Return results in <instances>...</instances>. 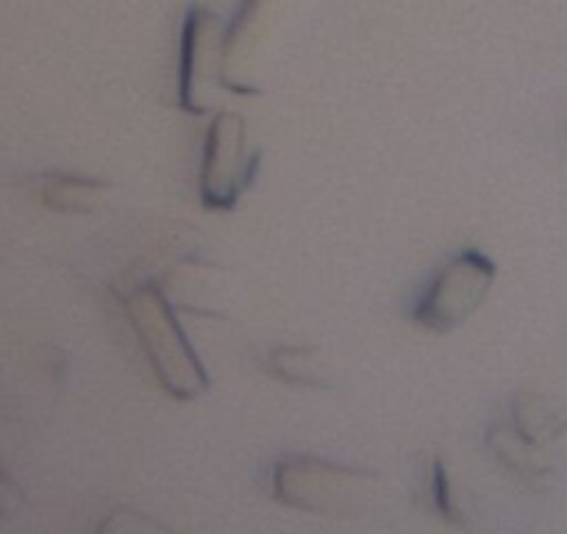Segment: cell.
Here are the masks:
<instances>
[{
	"label": "cell",
	"instance_id": "6da1fadb",
	"mask_svg": "<svg viewBox=\"0 0 567 534\" xmlns=\"http://www.w3.org/2000/svg\"><path fill=\"white\" fill-rule=\"evenodd\" d=\"M272 493L284 506L312 515L357 517L386 501L384 479L315 456H284L272 471Z\"/></svg>",
	"mask_w": 567,
	"mask_h": 534
},
{
	"label": "cell",
	"instance_id": "7a4b0ae2",
	"mask_svg": "<svg viewBox=\"0 0 567 534\" xmlns=\"http://www.w3.org/2000/svg\"><path fill=\"white\" fill-rule=\"evenodd\" d=\"M125 312H128L142 346L148 351L151 368L159 376L165 390L182 401L200 396L209 384V376L162 290H156L154 285L131 290L125 298Z\"/></svg>",
	"mask_w": 567,
	"mask_h": 534
},
{
	"label": "cell",
	"instance_id": "3957f363",
	"mask_svg": "<svg viewBox=\"0 0 567 534\" xmlns=\"http://www.w3.org/2000/svg\"><path fill=\"white\" fill-rule=\"evenodd\" d=\"M495 279V265L478 250H465L454 256L449 265L434 276L425 296L414 307V320L429 331L456 329L462 320L471 318L487 298Z\"/></svg>",
	"mask_w": 567,
	"mask_h": 534
},
{
	"label": "cell",
	"instance_id": "277c9868",
	"mask_svg": "<svg viewBox=\"0 0 567 534\" xmlns=\"http://www.w3.org/2000/svg\"><path fill=\"white\" fill-rule=\"evenodd\" d=\"M259 156L248 151L245 120L234 112H220L206 134L204 167H200V198L209 209H231L250 187Z\"/></svg>",
	"mask_w": 567,
	"mask_h": 534
},
{
	"label": "cell",
	"instance_id": "5b68a950",
	"mask_svg": "<svg viewBox=\"0 0 567 534\" xmlns=\"http://www.w3.org/2000/svg\"><path fill=\"white\" fill-rule=\"evenodd\" d=\"M223 84V34L215 14L193 9L182 34V70H178V106L187 114L215 109Z\"/></svg>",
	"mask_w": 567,
	"mask_h": 534
},
{
	"label": "cell",
	"instance_id": "8992f818",
	"mask_svg": "<svg viewBox=\"0 0 567 534\" xmlns=\"http://www.w3.org/2000/svg\"><path fill=\"white\" fill-rule=\"evenodd\" d=\"M512 421H515L517 434H523V438L537 445L556 438L567 427V418L543 396L517 398L515 404H512Z\"/></svg>",
	"mask_w": 567,
	"mask_h": 534
},
{
	"label": "cell",
	"instance_id": "52a82bcc",
	"mask_svg": "<svg viewBox=\"0 0 567 534\" xmlns=\"http://www.w3.org/2000/svg\"><path fill=\"white\" fill-rule=\"evenodd\" d=\"M489 445H493L495 454L501 456V462H506L509 468L520 471L523 476H537V473H543L545 465L537 460V454H534L537 443L526 440L523 434L506 432V429H493V432H489Z\"/></svg>",
	"mask_w": 567,
	"mask_h": 534
},
{
	"label": "cell",
	"instance_id": "ba28073f",
	"mask_svg": "<svg viewBox=\"0 0 567 534\" xmlns=\"http://www.w3.org/2000/svg\"><path fill=\"white\" fill-rule=\"evenodd\" d=\"M270 370L284 381H298V384H326L323 370L312 348H278L270 357Z\"/></svg>",
	"mask_w": 567,
	"mask_h": 534
},
{
	"label": "cell",
	"instance_id": "9c48e42d",
	"mask_svg": "<svg viewBox=\"0 0 567 534\" xmlns=\"http://www.w3.org/2000/svg\"><path fill=\"white\" fill-rule=\"evenodd\" d=\"M103 189H106V184L103 182L62 176L51 189H48V201L64 212H90L92 206L97 204Z\"/></svg>",
	"mask_w": 567,
	"mask_h": 534
}]
</instances>
